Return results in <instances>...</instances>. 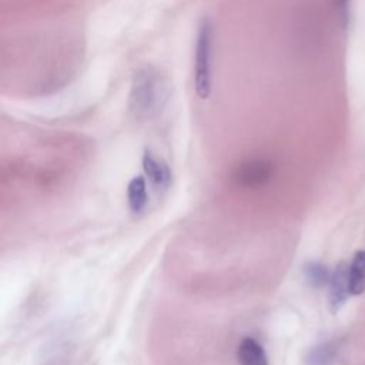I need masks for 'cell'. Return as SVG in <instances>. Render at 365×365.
<instances>
[{"mask_svg":"<svg viewBox=\"0 0 365 365\" xmlns=\"http://www.w3.org/2000/svg\"><path fill=\"white\" fill-rule=\"evenodd\" d=\"M348 278L351 295L365 292V250L356 251L352 261L348 264Z\"/></svg>","mask_w":365,"mask_h":365,"instance_id":"ba28073f","label":"cell"},{"mask_svg":"<svg viewBox=\"0 0 365 365\" xmlns=\"http://www.w3.org/2000/svg\"><path fill=\"white\" fill-rule=\"evenodd\" d=\"M272 164L265 158H248L231 171V182L240 190H259L271 181Z\"/></svg>","mask_w":365,"mask_h":365,"instance_id":"3957f363","label":"cell"},{"mask_svg":"<svg viewBox=\"0 0 365 365\" xmlns=\"http://www.w3.org/2000/svg\"><path fill=\"white\" fill-rule=\"evenodd\" d=\"M342 349V339L332 338L314 345L305 355L307 365H335Z\"/></svg>","mask_w":365,"mask_h":365,"instance_id":"5b68a950","label":"cell"},{"mask_svg":"<svg viewBox=\"0 0 365 365\" xmlns=\"http://www.w3.org/2000/svg\"><path fill=\"white\" fill-rule=\"evenodd\" d=\"M304 277L311 287L321 288L329 282L331 272L324 264L318 261H311L304 265Z\"/></svg>","mask_w":365,"mask_h":365,"instance_id":"30bf717a","label":"cell"},{"mask_svg":"<svg viewBox=\"0 0 365 365\" xmlns=\"http://www.w3.org/2000/svg\"><path fill=\"white\" fill-rule=\"evenodd\" d=\"M329 307L332 312H338L348 298L351 297L349 291V278H348V264L339 262L334 271L331 272L329 278Z\"/></svg>","mask_w":365,"mask_h":365,"instance_id":"277c9868","label":"cell"},{"mask_svg":"<svg viewBox=\"0 0 365 365\" xmlns=\"http://www.w3.org/2000/svg\"><path fill=\"white\" fill-rule=\"evenodd\" d=\"M167 100V87L160 74L150 67L141 68L134 80L130 94V108L137 117H150L161 110Z\"/></svg>","mask_w":365,"mask_h":365,"instance_id":"6da1fadb","label":"cell"},{"mask_svg":"<svg viewBox=\"0 0 365 365\" xmlns=\"http://www.w3.org/2000/svg\"><path fill=\"white\" fill-rule=\"evenodd\" d=\"M211 24L208 20H202L197 31L194 53V86L200 98H208L211 93Z\"/></svg>","mask_w":365,"mask_h":365,"instance_id":"7a4b0ae2","label":"cell"},{"mask_svg":"<svg viewBox=\"0 0 365 365\" xmlns=\"http://www.w3.org/2000/svg\"><path fill=\"white\" fill-rule=\"evenodd\" d=\"M237 359L240 365H268V356L264 346L252 336L241 339L237 348Z\"/></svg>","mask_w":365,"mask_h":365,"instance_id":"52a82bcc","label":"cell"},{"mask_svg":"<svg viewBox=\"0 0 365 365\" xmlns=\"http://www.w3.org/2000/svg\"><path fill=\"white\" fill-rule=\"evenodd\" d=\"M127 201L128 207L134 214H140L147 205V184L144 177L137 175L131 178L127 185Z\"/></svg>","mask_w":365,"mask_h":365,"instance_id":"9c48e42d","label":"cell"},{"mask_svg":"<svg viewBox=\"0 0 365 365\" xmlns=\"http://www.w3.org/2000/svg\"><path fill=\"white\" fill-rule=\"evenodd\" d=\"M143 168L157 190H167L170 187L171 170L164 160L158 158L151 151H145L143 155Z\"/></svg>","mask_w":365,"mask_h":365,"instance_id":"8992f818","label":"cell"},{"mask_svg":"<svg viewBox=\"0 0 365 365\" xmlns=\"http://www.w3.org/2000/svg\"><path fill=\"white\" fill-rule=\"evenodd\" d=\"M334 6L339 14L342 24L346 26L349 17V0H334Z\"/></svg>","mask_w":365,"mask_h":365,"instance_id":"8fae6325","label":"cell"}]
</instances>
